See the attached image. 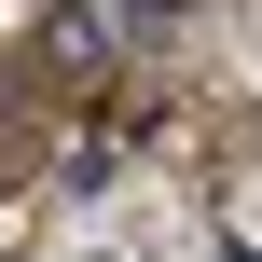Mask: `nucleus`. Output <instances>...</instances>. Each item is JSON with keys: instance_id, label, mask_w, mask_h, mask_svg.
Wrapping results in <instances>:
<instances>
[{"instance_id": "1", "label": "nucleus", "mask_w": 262, "mask_h": 262, "mask_svg": "<svg viewBox=\"0 0 262 262\" xmlns=\"http://www.w3.org/2000/svg\"><path fill=\"white\" fill-rule=\"evenodd\" d=\"M124 14H138V0H124Z\"/></svg>"}]
</instances>
